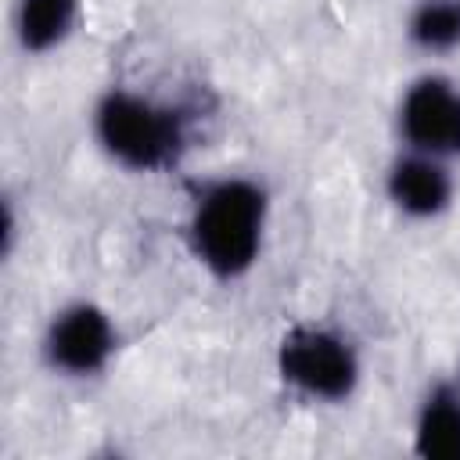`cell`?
I'll return each mask as SVG.
<instances>
[{"label": "cell", "instance_id": "obj_1", "mask_svg": "<svg viewBox=\"0 0 460 460\" xmlns=\"http://www.w3.org/2000/svg\"><path fill=\"white\" fill-rule=\"evenodd\" d=\"M262 219H266V194L248 180H223L212 183L194 208L190 241L198 259L216 277L244 273L262 244Z\"/></svg>", "mask_w": 460, "mask_h": 460}, {"label": "cell", "instance_id": "obj_2", "mask_svg": "<svg viewBox=\"0 0 460 460\" xmlns=\"http://www.w3.org/2000/svg\"><path fill=\"white\" fill-rule=\"evenodd\" d=\"M97 137L104 151L129 169H162L183 147L180 115L126 90H115L101 101Z\"/></svg>", "mask_w": 460, "mask_h": 460}, {"label": "cell", "instance_id": "obj_3", "mask_svg": "<svg viewBox=\"0 0 460 460\" xmlns=\"http://www.w3.org/2000/svg\"><path fill=\"white\" fill-rule=\"evenodd\" d=\"M280 377L313 399H345L356 388L359 363L345 338L323 327H295L277 352Z\"/></svg>", "mask_w": 460, "mask_h": 460}, {"label": "cell", "instance_id": "obj_4", "mask_svg": "<svg viewBox=\"0 0 460 460\" xmlns=\"http://www.w3.org/2000/svg\"><path fill=\"white\" fill-rule=\"evenodd\" d=\"M399 126L420 155H460V90L438 75L417 79L402 97Z\"/></svg>", "mask_w": 460, "mask_h": 460}, {"label": "cell", "instance_id": "obj_5", "mask_svg": "<svg viewBox=\"0 0 460 460\" xmlns=\"http://www.w3.org/2000/svg\"><path fill=\"white\" fill-rule=\"evenodd\" d=\"M111 349H115L111 320L90 302L61 309L47 331V359L65 374L101 370L108 363Z\"/></svg>", "mask_w": 460, "mask_h": 460}, {"label": "cell", "instance_id": "obj_6", "mask_svg": "<svg viewBox=\"0 0 460 460\" xmlns=\"http://www.w3.org/2000/svg\"><path fill=\"white\" fill-rule=\"evenodd\" d=\"M449 194H453L449 172L431 155L413 151V155L399 158L392 165V172H388V198H392V205L399 212L413 216V219L438 216L449 205Z\"/></svg>", "mask_w": 460, "mask_h": 460}, {"label": "cell", "instance_id": "obj_7", "mask_svg": "<svg viewBox=\"0 0 460 460\" xmlns=\"http://www.w3.org/2000/svg\"><path fill=\"white\" fill-rule=\"evenodd\" d=\"M417 453L428 460H460V395L438 388L417 420Z\"/></svg>", "mask_w": 460, "mask_h": 460}, {"label": "cell", "instance_id": "obj_8", "mask_svg": "<svg viewBox=\"0 0 460 460\" xmlns=\"http://www.w3.org/2000/svg\"><path fill=\"white\" fill-rule=\"evenodd\" d=\"M75 22V0H22L18 40L25 50H50L68 36Z\"/></svg>", "mask_w": 460, "mask_h": 460}, {"label": "cell", "instance_id": "obj_9", "mask_svg": "<svg viewBox=\"0 0 460 460\" xmlns=\"http://www.w3.org/2000/svg\"><path fill=\"white\" fill-rule=\"evenodd\" d=\"M410 40L420 50L460 47V0H420L410 18Z\"/></svg>", "mask_w": 460, "mask_h": 460}]
</instances>
